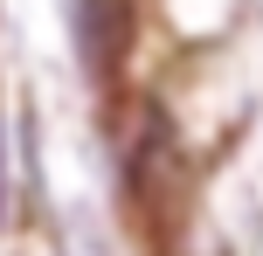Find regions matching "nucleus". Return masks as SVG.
I'll return each mask as SVG.
<instances>
[{
	"label": "nucleus",
	"instance_id": "obj_1",
	"mask_svg": "<svg viewBox=\"0 0 263 256\" xmlns=\"http://www.w3.org/2000/svg\"><path fill=\"white\" fill-rule=\"evenodd\" d=\"M77 42H83L90 76H111L125 63V42H132V7L125 0H77Z\"/></svg>",
	"mask_w": 263,
	"mask_h": 256
}]
</instances>
